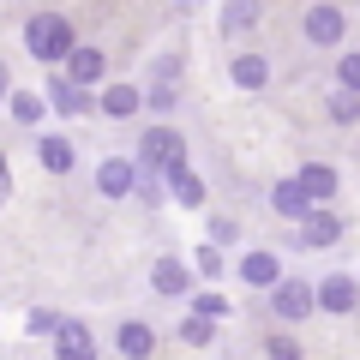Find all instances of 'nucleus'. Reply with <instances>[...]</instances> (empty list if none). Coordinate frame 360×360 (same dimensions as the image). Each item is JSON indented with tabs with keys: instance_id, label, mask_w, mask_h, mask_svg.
I'll use <instances>...</instances> for the list:
<instances>
[{
	"instance_id": "nucleus-15",
	"label": "nucleus",
	"mask_w": 360,
	"mask_h": 360,
	"mask_svg": "<svg viewBox=\"0 0 360 360\" xmlns=\"http://www.w3.org/2000/svg\"><path fill=\"white\" fill-rule=\"evenodd\" d=\"M336 234H342V222H336L330 210H312V217L300 222V246H330Z\"/></svg>"
},
{
	"instance_id": "nucleus-9",
	"label": "nucleus",
	"mask_w": 360,
	"mask_h": 360,
	"mask_svg": "<svg viewBox=\"0 0 360 360\" xmlns=\"http://www.w3.org/2000/svg\"><path fill=\"white\" fill-rule=\"evenodd\" d=\"M54 354H60V360H96V354H90V330L72 324V319H60V330H54Z\"/></svg>"
},
{
	"instance_id": "nucleus-6",
	"label": "nucleus",
	"mask_w": 360,
	"mask_h": 360,
	"mask_svg": "<svg viewBox=\"0 0 360 360\" xmlns=\"http://www.w3.org/2000/svg\"><path fill=\"white\" fill-rule=\"evenodd\" d=\"M96 108H103L108 120H132V115L144 108V90H139V84H108L103 96H96Z\"/></svg>"
},
{
	"instance_id": "nucleus-24",
	"label": "nucleus",
	"mask_w": 360,
	"mask_h": 360,
	"mask_svg": "<svg viewBox=\"0 0 360 360\" xmlns=\"http://www.w3.org/2000/svg\"><path fill=\"white\" fill-rule=\"evenodd\" d=\"M234 234H240V222H234V217H217V222H210V246H234Z\"/></svg>"
},
{
	"instance_id": "nucleus-18",
	"label": "nucleus",
	"mask_w": 360,
	"mask_h": 360,
	"mask_svg": "<svg viewBox=\"0 0 360 360\" xmlns=\"http://www.w3.org/2000/svg\"><path fill=\"white\" fill-rule=\"evenodd\" d=\"M150 348H156L150 324H120V354H127V360H144Z\"/></svg>"
},
{
	"instance_id": "nucleus-32",
	"label": "nucleus",
	"mask_w": 360,
	"mask_h": 360,
	"mask_svg": "<svg viewBox=\"0 0 360 360\" xmlns=\"http://www.w3.org/2000/svg\"><path fill=\"white\" fill-rule=\"evenodd\" d=\"M0 180H6V156H0Z\"/></svg>"
},
{
	"instance_id": "nucleus-20",
	"label": "nucleus",
	"mask_w": 360,
	"mask_h": 360,
	"mask_svg": "<svg viewBox=\"0 0 360 360\" xmlns=\"http://www.w3.org/2000/svg\"><path fill=\"white\" fill-rule=\"evenodd\" d=\"M42 168H49V174H66V168H72V144L66 139H42Z\"/></svg>"
},
{
	"instance_id": "nucleus-19",
	"label": "nucleus",
	"mask_w": 360,
	"mask_h": 360,
	"mask_svg": "<svg viewBox=\"0 0 360 360\" xmlns=\"http://www.w3.org/2000/svg\"><path fill=\"white\" fill-rule=\"evenodd\" d=\"M229 72H234V84H240V90H258V84H264V78H270V66L258 60V54H240V60H234Z\"/></svg>"
},
{
	"instance_id": "nucleus-1",
	"label": "nucleus",
	"mask_w": 360,
	"mask_h": 360,
	"mask_svg": "<svg viewBox=\"0 0 360 360\" xmlns=\"http://www.w3.org/2000/svg\"><path fill=\"white\" fill-rule=\"evenodd\" d=\"M25 49L37 54V60H66L78 42H72V25H66L60 13H42V18H30V25H25Z\"/></svg>"
},
{
	"instance_id": "nucleus-29",
	"label": "nucleus",
	"mask_w": 360,
	"mask_h": 360,
	"mask_svg": "<svg viewBox=\"0 0 360 360\" xmlns=\"http://www.w3.org/2000/svg\"><path fill=\"white\" fill-rule=\"evenodd\" d=\"M270 360H300V348L288 342V336H276V342H270Z\"/></svg>"
},
{
	"instance_id": "nucleus-30",
	"label": "nucleus",
	"mask_w": 360,
	"mask_h": 360,
	"mask_svg": "<svg viewBox=\"0 0 360 360\" xmlns=\"http://www.w3.org/2000/svg\"><path fill=\"white\" fill-rule=\"evenodd\" d=\"M6 96H13V90H6V66H0V103H6Z\"/></svg>"
},
{
	"instance_id": "nucleus-7",
	"label": "nucleus",
	"mask_w": 360,
	"mask_h": 360,
	"mask_svg": "<svg viewBox=\"0 0 360 360\" xmlns=\"http://www.w3.org/2000/svg\"><path fill=\"white\" fill-rule=\"evenodd\" d=\"M49 103L60 108V115H90V108H96V96H90L84 84H72V78H54V84H49Z\"/></svg>"
},
{
	"instance_id": "nucleus-14",
	"label": "nucleus",
	"mask_w": 360,
	"mask_h": 360,
	"mask_svg": "<svg viewBox=\"0 0 360 360\" xmlns=\"http://www.w3.org/2000/svg\"><path fill=\"white\" fill-rule=\"evenodd\" d=\"M240 276L252 288H276V283H283V276H276V252H246L240 258Z\"/></svg>"
},
{
	"instance_id": "nucleus-17",
	"label": "nucleus",
	"mask_w": 360,
	"mask_h": 360,
	"mask_svg": "<svg viewBox=\"0 0 360 360\" xmlns=\"http://www.w3.org/2000/svg\"><path fill=\"white\" fill-rule=\"evenodd\" d=\"M300 186H307V198L319 205V198H330V193H336V168H324V162H307V168H300Z\"/></svg>"
},
{
	"instance_id": "nucleus-10",
	"label": "nucleus",
	"mask_w": 360,
	"mask_h": 360,
	"mask_svg": "<svg viewBox=\"0 0 360 360\" xmlns=\"http://www.w3.org/2000/svg\"><path fill=\"white\" fill-rule=\"evenodd\" d=\"M258 13H264V0H222V30L229 37H246L258 25Z\"/></svg>"
},
{
	"instance_id": "nucleus-21",
	"label": "nucleus",
	"mask_w": 360,
	"mask_h": 360,
	"mask_svg": "<svg viewBox=\"0 0 360 360\" xmlns=\"http://www.w3.org/2000/svg\"><path fill=\"white\" fill-rule=\"evenodd\" d=\"M330 120H336V127H354V120H360V96H354V90H336V96H330Z\"/></svg>"
},
{
	"instance_id": "nucleus-16",
	"label": "nucleus",
	"mask_w": 360,
	"mask_h": 360,
	"mask_svg": "<svg viewBox=\"0 0 360 360\" xmlns=\"http://www.w3.org/2000/svg\"><path fill=\"white\" fill-rule=\"evenodd\" d=\"M307 37L312 42H342V13H336V6H312L307 13Z\"/></svg>"
},
{
	"instance_id": "nucleus-2",
	"label": "nucleus",
	"mask_w": 360,
	"mask_h": 360,
	"mask_svg": "<svg viewBox=\"0 0 360 360\" xmlns=\"http://www.w3.org/2000/svg\"><path fill=\"white\" fill-rule=\"evenodd\" d=\"M174 162H186L180 132H174V127H150V132L139 139V168H174Z\"/></svg>"
},
{
	"instance_id": "nucleus-28",
	"label": "nucleus",
	"mask_w": 360,
	"mask_h": 360,
	"mask_svg": "<svg viewBox=\"0 0 360 360\" xmlns=\"http://www.w3.org/2000/svg\"><path fill=\"white\" fill-rule=\"evenodd\" d=\"M198 270H205V276H222V252H217V246H198Z\"/></svg>"
},
{
	"instance_id": "nucleus-8",
	"label": "nucleus",
	"mask_w": 360,
	"mask_h": 360,
	"mask_svg": "<svg viewBox=\"0 0 360 360\" xmlns=\"http://www.w3.org/2000/svg\"><path fill=\"white\" fill-rule=\"evenodd\" d=\"M312 295H319L324 312H354V295H360V288H354V276H324Z\"/></svg>"
},
{
	"instance_id": "nucleus-4",
	"label": "nucleus",
	"mask_w": 360,
	"mask_h": 360,
	"mask_svg": "<svg viewBox=\"0 0 360 360\" xmlns=\"http://www.w3.org/2000/svg\"><path fill=\"white\" fill-rule=\"evenodd\" d=\"M270 205H276V217H288V222H307L312 210H319L300 180H276V186H270Z\"/></svg>"
},
{
	"instance_id": "nucleus-12",
	"label": "nucleus",
	"mask_w": 360,
	"mask_h": 360,
	"mask_svg": "<svg viewBox=\"0 0 360 360\" xmlns=\"http://www.w3.org/2000/svg\"><path fill=\"white\" fill-rule=\"evenodd\" d=\"M186 283H193V276H186L180 258H156V270H150V288H156V295H186Z\"/></svg>"
},
{
	"instance_id": "nucleus-25",
	"label": "nucleus",
	"mask_w": 360,
	"mask_h": 360,
	"mask_svg": "<svg viewBox=\"0 0 360 360\" xmlns=\"http://www.w3.org/2000/svg\"><path fill=\"white\" fill-rule=\"evenodd\" d=\"M25 330H30V336H54V330H60V319L37 307V312H30V319H25Z\"/></svg>"
},
{
	"instance_id": "nucleus-27",
	"label": "nucleus",
	"mask_w": 360,
	"mask_h": 360,
	"mask_svg": "<svg viewBox=\"0 0 360 360\" xmlns=\"http://www.w3.org/2000/svg\"><path fill=\"white\" fill-rule=\"evenodd\" d=\"M180 336H186V342H210V319H198V312H193V319H186V324H180Z\"/></svg>"
},
{
	"instance_id": "nucleus-3",
	"label": "nucleus",
	"mask_w": 360,
	"mask_h": 360,
	"mask_svg": "<svg viewBox=\"0 0 360 360\" xmlns=\"http://www.w3.org/2000/svg\"><path fill=\"white\" fill-rule=\"evenodd\" d=\"M132 186H139V162H127V156H108V162L96 168V193L103 198H127Z\"/></svg>"
},
{
	"instance_id": "nucleus-13",
	"label": "nucleus",
	"mask_w": 360,
	"mask_h": 360,
	"mask_svg": "<svg viewBox=\"0 0 360 360\" xmlns=\"http://www.w3.org/2000/svg\"><path fill=\"white\" fill-rule=\"evenodd\" d=\"M66 78L90 90L96 78H103V54H96V49H72V54H66Z\"/></svg>"
},
{
	"instance_id": "nucleus-22",
	"label": "nucleus",
	"mask_w": 360,
	"mask_h": 360,
	"mask_svg": "<svg viewBox=\"0 0 360 360\" xmlns=\"http://www.w3.org/2000/svg\"><path fill=\"white\" fill-rule=\"evenodd\" d=\"M6 103H13V120H18V127H37V120H42V103H37V96H25V90H13Z\"/></svg>"
},
{
	"instance_id": "nucleus-23",
	"label": "nucleus",
	"mask_w": 360,
	"mask_h": 360,
	"mask_svg": "<svg viewBox=\"0 0 360 360\" xmlns=\"http://www.w3.org/2000/svg\"><path fill=\"white\" fill-rule=\"evenodd\" d=\"M193 312H198V319H210V324H217L222 312H229V300H222V295H198V300H193Z\"/></svg>"
},
{
	"instance_id": "nucleus-5",
	"label": "nucleus",
	"mask_w": 360,
	"mask_h": 360,
	"mask_svg": "<svg viewBox=\"0 0 360 360\" xmlns=\"http://www.w3.org/2000/svg\"><path fill=\"white\" fill-rule=\"evenodd\" d=\"M270 307L283 312V319H307V312L319 307V295H312V283H295V276H283V283H276V300H270Z\"/></svg>"
},
{
	"instance_id": "nucleus-31",
	"label": "nucleus",
	"mask_w": 360,
	"mask_h": 360,
	"mask_svg": "<svg viewBox=\"0 0 360 360\" xmlns=\"http://www.w3.org/2000/svg\"><path fill=\"white\" fill-rule=\"evenodd\" d=\"M0 205H6V180H0Z\"/></svg>"
},
{
	"instance_id": "nucleus-11",
	"label": "nucleus",
	"mask_w": 360,
	"mask_h": 360,
	"mask_svg": "<svg viewBox=\"0 0 360 360\" xmlns=\"http://www.w3.org/2000/svg\"><path fill=\"white\" fill-rule=\"evenodd\" d=\"M168 193H174L180 205L193 210V205H205V180H198V174H193L186 162H174V168H168Z\"/></svg>"
},
{
	"instance_id": "nucleus-26",
	"label": "nucleus",
	"mask_w": 360,
	"mask_h": 360,
	"mask_svg": "<svg viewBox=\"0 0 360 360\" xmlns=\"http://www.w3.org/2000/svg\"><path fill=\"white\" fill-rule=\"evenodd\" d=\"M336 78H342V90H354V96H360V54H342Z\"/></svg>"
}]
</instances>
